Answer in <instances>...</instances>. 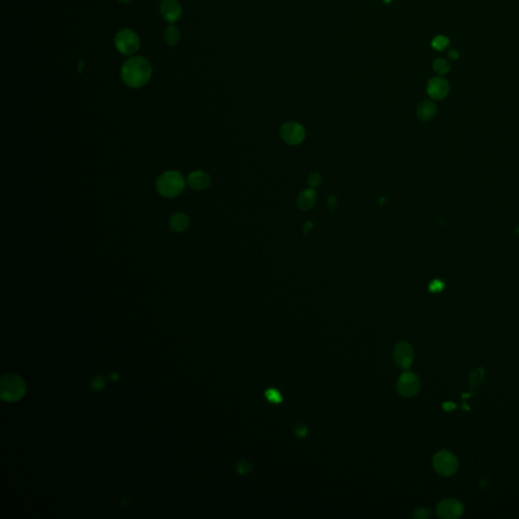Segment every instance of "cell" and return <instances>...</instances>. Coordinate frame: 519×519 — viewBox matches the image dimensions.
<instances>
[{
    "label": "cell",
    "mask_w": 519,
    "mask_h": 519,
    "mask_svg": "<svg viewBox=\"0 0 519 519\" xmlns=\"http://www.w3.org/2000/svg\"><path fill=\"white\" fill-rule=\"evenodd\" d=\"M437 109L433 101L424 100L417 108V116L422 121H429L436 115Z\"/></svg>",
    "instance_id": "obj_15"
},
{
    "label": "cell",
    "mask_w": 519,
    "mask_h": 519,
    "mask_svg": "<svg viewBox=\"0 0 519 519\" xmlns=\"http://www.w3.org/2000/svg\"><path fill=\"white\" fill-rule=\"evenodd\" d=\"M322 183V177L319 173H312L308 177V184L310 186V188L315 189L317 187H319Z\"/></svg>",
    "instance_id": "obj_20"
},
{
    "label": "cell",
    "mask_w": 519,
    "mask_h": 519,
    "mask_svg": "<svg viewBox=\"0 0 519 519\" xmlns=\"http://www.w3.org/2000/svg\"><path fill=\"white\" fill-rule=\"evenodd\" d=\"M161 14L167 22L173 24L182 17L183 11L177 0H163L161 4Z\"/></svg>",
    "instance_id": "obj_11"
},
{
    "label": "cell",
    "mask_w": 519,
    "mask_h": 519,
    "mask_svg": "<svg viewBox=\"0 0 519 519\" xmlns=\"http://www.w3.org/2000/svg\"><path fill=\"white\" fill-rule=\"evenodd\" d=\"M187 183L192 189L196 191H203L209 187L211 180L206 172L195 171L189 175Z\"/></svg>",
    "instance_id": "obj_12"
},
{
    "label": "cell",
    "mask_w": 519,
    "mask_h": 519,
    "mask_svg": "<svg viewBox=\"0 0 519 519\" xmlns=\"http://www.w3.org/2000/svg\"><path fill=\"white\" fill-rule=\"evenodd\" d=\"M266 398L273 404H279L282 402V396L281 394L275 388H270L265 393Z\"/></svg>",
    "instance_id": "obj_19"
},
{
    "label": "cell",
    "mask_w": 519,
    "mask_h": 519,
    "mask_svg": "<svg viewBox=\"0 0 519 519\" xmlns=\"http://www.w3.org/2000/svg\"><path fill=\"white\" fill-rule=\"evenodd\" d=\"M119 2L122 3V4H128V3L131 2V0H119Z\"/></svg>",
    "instance_id": "obj_28"
},
{
    "label": "cell",
    "mask_w": 519,
    "mask_h": 519,
    "mask_svg": "<svg viewBox=\"0 0 519 519\" xmlns=\"http://www.w3.org/2000/svg\"><path fill=\"white\" fill-rule=\"evenodd\" d=\"M26 393L24 380L17 375H6L0 384V395L3 400L8 402H16L20 400Z\"/></svg>",
    "instance_id": "obj_3"
},
{
    "label": "cell",
    "mask_w": 519,
    "mask_h": 519,
    "mask_svg": "<svg viewBox=\"0 0 519 519\" xmlns=\"http://www.w3.org/2000/svg\"><path fill=\"white\" fill-rule=\"evenodd\" d=\"M433 468L440 476L449 477L457 471L458 462L453 453L447 450H441L433 457Z\"/></svg>",
    "instance_id": "obj_5"
},
{
    "label": "cell",
    "mask_w": 519,
    "mask_h": 519,
    "mask_svg": "<svg viewBox=\"0 0 519 519\" xmlns=\"http://www.w3.org/2000/svg\"><path fill=\"white\" fill-rule=\"evenodd\" d=\"M282 139L289 145H298L305 138V130L303 126L297 122H286L280 129Z\"/></svg>",
    "instance_id": "obj_7"
},
{
    "label": "cell",
    "mask_w": 519,
    "mask_h": 519,
    "mask_svg": "<svg viewBox=\"0 0 519 519\" xmlns=\"http://www.w3.org/2000/svg\"><path fill=\"white\" fill-rule=\"evenodd\" d=\"M317 193L313 188L303 190L297 197V206L304 211L312 209L317 202Z\"/></svg>",
    "instance_id": "obj_13"
},
{
    "label": "cell",
    "mask_w": 519,
    "mask_h": 519,
    "mask_svg": "<svg viewBox=\"0 0 519 519\" xmlns=\"http://www.w3.org/2000/svg\"><path fill=\"white\" fill-rule=\"evenodd\" d=\"M105 385V382L102 380L101 377H97L95 378L93 381H92V386L94 389H96V391H98V389H101Z\"/></svg>",
    "instance_id": "obj_25"
},
{
    "label": "cell",
    "mask_w": 519,
    "mask_h": 519,
    "mask_svg": "<svg viewBox=\"0 0 519 519\" xmlns=\"http://www.w3.org/2000/svg\"><path fill=\"white\" fill-rule=\"evenodd\" d=\"M448 57H449L450 59H452V60H457V59H458V57H459V53H458V51H457V50L452 49V50H450V51L448 52Z\"/></svg>",
    "instance_id": "obj_26"
},
{
    "label": "cell",
    "mask_w": 519,
    "mask_h": 519,
    "mask_svg": "<svg viewBox=\"0 0 519 519\" xmlns=\"http://www.w3.org/2000/svg\"><path fill=\"white\" fill-rule=\"evenodd\" d=\"M151 72L152 68L148 60L143 57H133L123 64L121 77L128 86L138 88L148 82Z\"/></svg>",
    "instance_id": "obj_1"
},
{
    "label": "cell",
    "mask_w": 519,
    "mask_h": 519,
    "mask_svg": "<svg viewBox=\"0 0 519 519\" xmlns=\"http://www.w3.org/2000/svg\"><path fill=\"white\" fill-rule=\"evenodd\" d=\"M463 505L456 499L447 498L440 501L436 507L438 517L442 519H457L463 514Z\"/></svg>",
    "instance_id": "obj_8"
},
{
    "label": "cell",
    "mask_w": 519,
    "mask_h": 519,
    "mask_svg": "<svg viewBox=\"0 0 519 519\" xmlns=\"http://www.w3.org/2000/svg\"><path fill=\"white\" fill-rule=\"evenodd\" d=\"M115 45L119 52L124 55H131L138 51L140 47L139 38L131 30H122L120 31L115 38Z\"/></svg>",
    "instance_id": "obj_4"
},
{
    "label": "cell",
    "mask_w": 519,
    "mask_h": 519,
    "mask_svg": "<svg viewBox=\"0 0 519 519\" xmlns=\"http://www.w3.org/2000/svg\"><path fill=\"white\" fill-rule=\"evenodd\" d=\"M184 189L185 179L182 174L177 171L166 172L157 181V190L159 194L165 198L177 197Z\"/></svg>",
    "instance_id": "obj_2"
},
{
    "label": "cell",
    "mask_w": 519,
    "mask_h": 519,
    "mask_svg": "<svg viewBox=\"0 0 519 519\" xmlns=\"http://www.w3.org/2000/svg\"><path fill=\"white\" fill-rule=\"evenodd\" d=\"M450 44V41L447 37L443 36V35H438L436 37L433 38L432 42H431V47L435 50V51H438V52H442L443 50H445Z\"/></svg>",
    "instance_id": "obj_17"
},
{
    "label": "cell",
    "mask_w": 519,
    "mask_h": 519,
    "mask_svg": "<svg viewBox=\"0 0 519 519\" xmlns=\"http://www.w3.org/2000/svg\"><path fill=\"white\" fill-rule=\"evenodd\" d=\"M306 432H307V429H306V426L302 423H299L296 428H295V433L297 436L299 437H304L306 435Z\"/></svg>",
    "instance_id": "obj_24"
},
{
    "label": "cell",
    "mask_w": 519,
    "mask_h": 519,
    "mask_svg": "<svg viewBox=\"0 0 519 519\" xmlns=\"http://www.w3.org/2000/svg\"><path fill=\"white\" fill-rule=\"evenodd\" d=\"M429 289L432 291V292H439L443 289V283L440 282L439 280H435L433 281L430 285H429Z\"/></svg>",
    "instance_id": "obj_23"
},
{
    "label": "cell",
    "mask_w": 519,
    "mask_h": 519,
    "mask_svg": "<svg viewBox=\"0 0 519 519\" xmlns=\"http://www.w3.org/2000/svg\"><path fill=\"white\" fill-rule=\"evenodd\" d=\"M431 516V512L427 508H418L415 510L413 517L417 519H426Z\"/></svg>",
    "instance_id": "obj_21"
},
{
    "label": "cell",
    "mask_w": 519,
    "mask_h": 519,
    "mask_svg": "<svg viewBox=\"0 0 519 519\" xmlns=\"http://www.w3.org/2000/svg\"><path fill=\"white\" fill-rule=\"evenodd\" d=\"M421 387L420 379L413 372H404L398 379L397 388L401 396L405 398L415 397Z\"/></svg>",
    "instance_id": "obj_6"
},
{
    "label": "cell",
    "mask_w": 519,
    "mask_h": 519,
    "mask_svg": "<svg viewBox=\"0 0 519 519\" xmlns=\"http://www.w3.org/2000/svg\"><path fill=\"white\" fill-rule=\"evenodd\" d=\"M449 92V83L442 77H433L428 81L427 93L433 99H443Z\"/></svg>",
    "instance_id": "obj_10"
},
{
    "label": "cell",
    "mask_w": 519,
    "mask_h": 519,
    "mask_svg": "<svg viewBox=\"0 0 519 519\" xmlns=\"http://www.w3.org/2000/svg\"><path fill=\"white\" fill-rule=\"evenodd\" d=\"M190 225V218L187 214L178 212L174 214L170 219V227L175 232H184Z\"/></svg>",
    "instance_id": "obj_14"
},
{
    "label": "cell",
    "mask_w": 519,
    "mask_h": 519,
    "mask_svg": "<svg viewBox=\"0 0 519 519\" xmlns=\"http://www.w3.org/2000/svg\"><path fill=\"white\" fill-rule=\"evenodd\" d=\"M382 2H383L384 4H386V5H388V4H391V3H392V0H382Z\"/></svg>",
    "instance_id": "obj_29"
},
{
    "label": "cell",
    "mask_w": 519,
    "mask_h": 519,
    "mask_svg": "<svg viewBox=\"0 0 519 519\" xmlns=\"http://www.w3.org/2000/svg\"><path fill=\"white\" fill-rule=\"evenodd\" d=\"M395 362L402 368H409L414 360V351L412 346L407 342L398 343L393 351Z\"/></svg>",
    "instance_id": "obj_9"
},
{
    "label": "cell",
    "mask_w": 519,
    "mask_h": 519,
    "mask_svg": "<svg viewBox=\"0 0 519 519\" xmlns=\"http://www.w3.org/2000/svg\"><path fill=\"white\" fill-rule=\"evenodd\" d=\"M444 409L447 410V411L455 409V405L452 404V403H446V404H444Z\"/></svg>",
    "instance_id": "obj_27"
},
{
    "label": "cell",
    "mask_w": 519,
    "mask_h": 519,
    "mask_svg": "<svg viewBox=\"0 0 519 519\" xmlns=\"http://www.w3.org/2000/svg\"><path fill=\"white\" fill-rule=\"evenodd\" d=\"M164 39L169 46H176L181 39L180 31L175 26H170L165 32Z\"/></svg>",
    "instance_id": "obj_16"
},
{
    "label": "cell",
    "mask_w": 519,
    "mask_h": 519,
    "mask_svg": "<svg viewBox=\"0 0 519 519\" xmlns=\"http://www.w3.org/2000/svg\"><path fill=\"white\" fill-rule=\"evenodd\" d=\"M433 70L439 74V75H445L449 72L450 70V65L448 63V61H446L445 59L443 58H437L434 60L433 62Z\"/></svg>",
    "instance_id": "obj_18"
},
{
    "label": "cell",
    "mask_w": 519,
    "mask_h": 519,
    "mask_svg": "<svg viewBox=\"0 0 519 519\" xmlns=\"http://www.w3.org/2000/svg\"><path fill=\"white\" fill-rule=\"evenodd\" d=\"M250 470H251V466H250V464H249L248 462H246V461H240V462L238 463V465H237V472H238L239 474H246V473H248Z\"/></svg>",
    "instance_id": "obj_22"
}]
</instances>
